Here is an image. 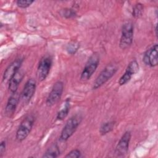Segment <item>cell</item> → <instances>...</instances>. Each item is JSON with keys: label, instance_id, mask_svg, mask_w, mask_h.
<instances>
[{"label": "cell", "instance_id": "6da1fadb", "mask_svg": "<svg viewBox=\"0 0 158 158\" xmlns=\"http://www.w3.org/2000/svg\"><path fill=\"white\" fill-rule=\"evenodd\" d=\"M82 120L81 115L77 114L70 117L65 124L60 135V139L62 141H67L75 132Z\"/></svg>", "mask_w": 158, "mask_h": 158}, {"label": "cell", "instance_id": "7a4b0ae2", "mask_svg": "<svg viewBox=\"0 0 158 158\" xmlns=\"http://www.w3.org/2000/svg\"><path fill=\"white\" fill-rule=\"evenodd\" d=\"M118 67L116 64L110 63L108 64L99 74L93 82V89H97L110 80L117 72Z\"/></svg>", "mask_w": 158, "mask_h": 158}, {"label": "cell", "instance_id": "3957f363", "mask_svg": "<svg viewBox=\"0 0 158 158\" xmlns=\"http://www.w3.org/2000/svg\"><path fill=\"white\" fill-rule=\"evenodd\" d=\"M34 122L35 117L31 114L27 115L23 119L15 134V138L18 141L21 142L27 138L33 128Z\"/></svg>", "mask_w": 158, "mask_h": 158}, {"label": "cell", "instance_id": "277c9868", "mask_svg": "<svg viewBox=\"0 0 158 158\" xmlns=\"http://www.w3.org/2000/svg\"><path fill=\"white\" fill-rule=\"evenodd\" d=\"M99 60L100 56L98 52L93 53L89 57L81 72L80 75V79L81 80L86 81L91 78L98 68L99 64Z\"/></svg>", "mask_w": 158, "mask_h": 158}, {"label": "cell", "instance_id": "5b68a950", "mask_svg": "<svg viewBox=\"0 0 158 158\" xmlns=\"http://www.w3.org/2000/svg\"><path fill=\"white\" fill-rule=\"evenodd\" d=\"M133 29V25L131 22H127L123 25L119 42V47L122 49H127L132 44L134 31Z\"/></svg>", "mask_w": 158, "mask_h": 158}, {"label": "cell", "instance_id": "8992f818", "mask_svg": "<svg viewBox=\"0 0 158 158\" xmlns=\"http://www.w3.org/2000/svg\"><path fill=\"white\" fill-rule=\"evenodd\" d=\"M52 64V59L50 56H43L40 60L37 71L36 76L39 81H44L48 76Z\"/></svg>", "mask_w": 158, "mask_h": 158}, {"label": "cell", "instance_id": "52a82bcc", "mask_svg": "<svg viewBox=\"0 0 158 158\" xmlns=\"http://www.w3.org/2000/svg\"><path fill=\"white\" fill-rule=\"evenodd\" d=\"M63 91L64 83L61 81H56L54 84L51 91L46 98V105L48 107H52L58 102L62 97Z\"/></svg>", "mask_w": 158, "mask_h": 158}, {"label": "cell", "instance_id": "ba28073f", "mask_svg": "<svg viewBox=\"0 0 158 158\" xmlns=\"http://www.w3.org/2000/svg\"><path fill=\"white\" fill-rule=\"evenodd\" d=\"M36 81L33 78L28 79L20 93V99L23 104H28L33 96L36 90Z\"/></svg>", "mask_w": 158, "mask_h": 158}, {"label": "cell", "instance_id": "9c48e42d", "mask_svg": "<svg viewBox=\"0 0 158 158\" xmlns=\"http://www.w3.org/2000/svg\"><path fill=\"white\" fill-rule=\"evenodd\" d=\"M131 136L130 131H127L123 134L115 149V154L117 156H123L128 152Z\"/></svg>", "mask_w": 158, "mask_h": 158}, {"label": "cell", "instance_id": "30bf717a", "mask_svg": "<svg viewBox=\"0 0 158 158\" xmlns=\"http://www.w3.org/2000/svg\"><path fill=\"white\" fill-rule=\"evenodd\" d=\"M139 71V65L136 60H132L128 64L125 73L121 76L118 80V84L120 86L124 85L129 82L132 76Z\"/></svg>", "mask_w": 158, "mask_h": 158}, {"label": "cell", "instance_id": "8fae6325", "mask_svg": "<svg viewBox=\"0 0 158 158\" xmlns=\"http://www.w3.org/2000/svg\"><path fill=\"white\" fill-rule=\"evenodd\" d=\"M158 46L157 44L153 45L151 48L148 49L144 54L143 60L144 63L151 67H154L158 64L157 56Z\"/></svg>", "mask_w": 158, "mask_h": 158}, {"label": "cell", "instance_id": "7c38bea8", "mask_svg": "<svg viewBox=\"0 0 158 158\" xmlns=\"http://www.w3.org/2000/svg\"><path fill=\"white\" fill-rule=\"evenodd\" d=\"M23 59L22 58H18L12 62L8 67L6 69L3 76L2 81L4 82L9 81L11 78L20 70Z\"/></svg>", "mask_w": 158, "mask_h": 158}, {"label": "cell", "instance_id": "4fadbf2b", "mask_svg": "<svg viewBox=\"0 0 158 158\" xmlns=\"http://www.w3.org/2000/svg\"><path fill=\"white\" fill-rule=\"evenodd\" d=\"M20 99V94H19V93L17 92L11 94L7 100L4 110V114L7 117H10L14 114Z\"/></svg>", "mask_w": 158, "mask_h": 158}, {"label": "cell", "instance_id": "5bb4252c", "mask_svg": "<svg viewBox=\"0 0 158 158\" xmlns=\"http://www.w3.org/2000/svg\"><path fill=\"white\" fill-rule=\"evenodd\" d=\"M24 72L22 70H19L9 81V90L11 93H15L18 87L24 77Z\"/></svg>", "mask_w": 158, "mask_h": 158}, {"label": "cell", "instance_id": "9a60e30c", "mask_svg": "<svg viewBox=\"0 0 158 158\" xmlns=\"http://www.w3.org/2000/svg\"><path fill=\"white\" fill-rule=\"evenodd\" d=\"M60 149L56 143L52 144L43 155V158H56L60 155Z\"/></svg>", "mask_w": 158, "mask_h": 158}, {"label": "cell", "instance_id": "2e32d148", "mask_svg": "<svg viewBox=\"0 0 158 158\" xmlns=\"http://www.w3.org/2000/svg\"><path fill=\"white\" fill-rule=\"evenodd\" d=\"M70 109V98H67L63 107L57 112L56 115V120H64L68 115Z\"/></svg>", "mask_w": 158, "mask_h": 158}, {"label": "cell", "instance_id": "e0dca14e", "mask_svg": "<svg viewBox=\"0 0 158 158\" xmlns=\"http://www.w3.org/2000/svg\"><path fill=\"white\" fill-rule=\"evenodd\" d=\"M115 125V121H110L107 122L101 125L100 129H99V133L101 135H105L107 134L108 133L110 132L112 130H113L114 127Z\"/></svg>", "mask_w": 158, "mask_h": 158}, {"label": "cell", "instance_id": "ac0fdd59", "mask_svg": "<svg viewBox=\"0 0 158 158\" xmlns=\"http://www.w3.org/2000/svg\"><path fill=\"white\" fill-rule=\"evenodd\" d=\"M144 11V6L140 3L138 2L136 4H135L133 11H132V15L135 18H139L140 17Z\"/></svg>", "mask_w": 158, "mask_h": 158}, {"label": "cell", "instance_id": "d6986e66", "mask_svg": "<svg viewBox=\"0 0 158 158\" xmlns=\"http://www.w3.org/2000/svg\"><path fill=\"white\" fill-rule=\"evenodd\" d=\"M60 15L66 19L72 18L77 15L76 11L73 9L65 8L60 11Z\"/></svg>", "mask_w": 158, "mask_h": 158}, {"label": "cell", "instance_id": "ffe728a7", "mask_svg": "<svg viewBox=\"0 0 158 158\" xmlns=\"http://www.w3.org/2000/svg\"><path fill=\"white\" fill-rule=\"evenodd\" d=\"M33 2L34 1L31 0H18L16 1V4L20 8L25 9L31 5Z\"/></svg>", "mask_w": 158, "mask_h": 158}, {"label": "cell", "instance_id": "44dd1931", "mask_svg": "<svg viewBox=\"0 0 158 158\" xmlns=\"http://www.w3.org/2000/svg\"><path fill=\"white\" fill-rule=\"evenodd\" d=\"M81 156V153L80 150L78 149H73L70 151L67 155L65 156L66 158H79Z\"/></svg>", "mask_w": 158, "mask_h": 158}, {"label": "cell", "instance_id": "7402d4cb", "mask_svg": "<svg viewBox=\"0 0 158 158\" xmlns=\"http://www.w3.org/2000/svg\"><path fill=\"white\" fill-rule=\"evenodd\" d=\"M78 48V44H75V43H72L68 45V47L67 48V49L68 50V52L73 54L75 53Z\"/></svg>", "mask_w": 158, "mask_h": 158}, {"label": "cell", "instance_id": "603a6c76", "mask_svg": "<svg viewBox=\"0 0 158 158\" xmlns=\"http://www.w3.org/2000/svg\"><path fill=\"white\" fill-rule=\"evenodd\" d=\"M6 141L5 140H3L1 142V144H0V157H2L3 154H4L6 151Z\"/></svg>", "mask_w": 158, "mask_h": 158}, {"label": "cell", "instance_id": "cb8c5ba5", "mask_svg": "<svg viewBox=\"0 0 158 158\" xmlns=\"http://www.w3.org/2000/svg\"><path fill=\"white\" fill-rule=\"evenodd\" d=\"M155 31H156V35L157 36V25L156 24L155 25Z\"/></svg>", "mask_w": 158, "mask_h": 158}]
</instances>
